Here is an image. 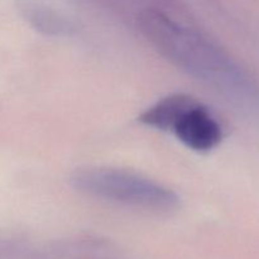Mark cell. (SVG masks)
I'll use <instances>...</instances> for the list:
<instances>
[{
    "instance_id": "6da1fadb",
    "label": "cell",
    "mask_w": 259,
    "mask_h": 259,
    "mask_svg": "<svg viewBox=\"0 0 259 259\" xmlns=\"http://www.w3.org/2000/svg\"><path fill=\"white\" fill-rule=\"evenodd\" d=\"M139 30L164 58L197 80L235 100H250L257 90L247 73L206 37L163 13L147 9L138 18Z\"/></svg>"
},
{
    "instance_id": "3957f363",
    "label": "cell",
    "mask_w": 259,
    "mask_h": 259,
    "mask_svg": "<svg viewBox=\"0 0 259 259\" xmlns=\"http://www.w3.org/2000/svg\"><path fill=\"white\" fill-rule=\"evenodd\" d=\"M180 142L196 152H209L222 142L223 129L211 111L195 100L172 126Z\"/></svg>"
},
{
    "instance_id": "7a4b0ae2",
    "label": "cell",
    "mask_w": 259,
    "mask_h": 259,
    "mask_svg": "<svg viewBox=\"0 0 259 259\" xmlns=\"http://www.w3.org/2000/svg\"><path fill=\"white\" fill-rule=\"evenodd\" d=\"M70 181L82 194L144 210L168 211L180 202L179 196L168 187L120 168H81L71 176Z\"/></svg>"
},
{
    "instance_id": "277c9868",
    "label": "cell",
    "mask_w": 259,
    "mask_h": 259,
    "mask_svg": "<svg viewBox=\"0 0 259 259\" xmlns=\"http://www.w3.org/2000/svg\"><path fill=\"white\" fill-rule=\"evenodd\" d=\"M195 100L196 99L190 95H185V94L169 95L161 99L158 103L142 113L139 116V121L152 128L171 131L182 111L186 110Z\"/></svg>"
}]
</instances>
